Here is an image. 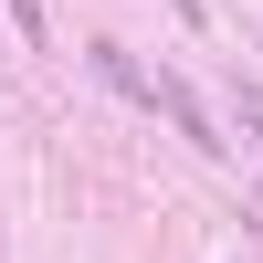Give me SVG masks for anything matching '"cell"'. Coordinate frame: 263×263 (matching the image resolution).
Wrapping results in <instances>:
<instances>
[{
    "instance_id": "obj_3",
    "label": "cell",
    "mask_w": 263,
    "mask_h": 263,
    "mask_svg": "<svg viewBox=\"0 0 263 263\" xmlns=\"http://www.w3.org/2000/svg\"><path fill=\"white\" fill-rule=\"evenodd\" d=\"M168 11H179V21H200V0H168Z\"/></svg>"
},
{
    "instance_id": "obj_1",
    "label": "cell",
    "mask_w": 263,
    "mask_h": 263,
    "mask_svg": "<svg viewBox=\"0 0 263 263\" xmlns=\"http://www.w3.org/2000/svg\"><path fill=\"white\" fill-rule=\"evenodd\" d=\"M147 95H158L168 116H179L190 137H200V158H221V126H211V105H200V84H179V74H158V84H147Z\"/></svg>"
},
{
    "instance_id": "obj_2",
    "label": "cell",
    "mask_w": 263,
    "mask_h": 263,
    "mask_svg": "<svg viewBox=\"0 0 263 263\" xmlns=\"http://www.w3.org/2000/svg\"><path fill=\"white\" fill-rule=\"evenodd\" d=\"M232 95H242V137L263 147V95H253V84H232Z\"/></svg>"
}]
</instances>
